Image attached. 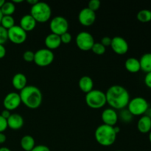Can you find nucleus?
Masks as SVG:
<instances>
[{"label": "nucleus", "mask_w": 151, "mask_h": 151, "mask_svg": "<svg viewBox=\"0 0 151 151\" xmlns=\"http://www.w3.org/2000/svg\"><path fill=\"white\" fill-rule=\"evenodd\" d=\"M106 103L114 110H122L128 106L130 94L125 87L119 85L111 86L106 92Z\"/></svg>", "instance_id": "f257e3e1"}, {"label": "nucleus", "mask_w": 151, "mask_h": 151, "mask_svg": "<svg viewBox=\"0 0 151 151\" xmlns=\"http://www.w3.org/2000/svg\"><path fill=\"white\" fill-rule=\"evenodd\" d=\"M22 103L29 109H37L41 106L43 100L42 93L35 86H27L19 94Z\"/></svg>", "instance_id": "f03ea898"}, {"label": "nucleus", "mask_w": 151, "mask_h": 151, "mask_svg": "<svg viewBox=\"0 0 151 151\" xmlns=\"http://www.w3.org/2000/svg\"><path fill=\"white\" fill-rule=\"evenodd\" d=\"M116 136L117 134L115 132L114 128L105 124L99 125L94 132L97 142L104 147L112 145L116 142Z\"/></svg>", "instance_id": "7ed1b4c3"}, {"label": "nucleus", "mask_w": 151, "mask_h": 151, "mask_svg": "<svg viewBox=\"0 0 151 151\" xmlns=\"http://www.w3.org/2000/svg\"><path fill=\"white\" fill-rule=\"evenodd\" d=\"M29 14L34 18L37 23H44L51 19L52 9L47 3L38 1L35 4L31 6Z\"/></svg>", "instance_id": "20e7f679"}, {"label": "nucleus", "mask_w": 151, "mask_h": 151, "mask_svg": "<svg viewBox=\"0 0 151 151\" xmlns=\"http://www.w3.org/2000/svg\"><path fill=\"white\" fill-rule=\"evenodd\" d=\"M86 103L92 109H100L106 104V93L98 89H93L86 94Z\"/></svg>", "instance_id": "39448f33"}, {"label": "nucleus", "mask_w": 151, "mask_h": 151, "mask_svg": "<svg viewBox=\"0 0 151 151\" xmlns=\"http://www.w3.org/2000/svg\"><path fill=\"white\" fill-rule=\"evenodd\" d=\"M127 107L133 116H143L150 106L148 102L144 97H137L130 100Z\"/></svg>", "instance_id": "423d86ee"}, {"label": "nucleus", "mask_w": 151, "mask_h": 151, "mask_svg": "<svg viewBox=\"0 0 151 151\" xmlns=\"http://www.w3.org/2000/svg\"><path fill=\"white\" fill-rule=\"evenodd\" d=\"M55 59L54 53L47 48L40 49L35 52L34 62L40 67H46L52 64Z\"/></svg>", "instance_id": "0eeeda50"}, {"label": "nucleus", "mask_w": 151, "mask_h": 151, "mask_svg": "<svg viewBox=\"0 0 151 151\" xmlns=\"http://www.w3.org/2000/svg\"><path fill=\"white\" fill-rule=\"evenodd\" d=\"M69 27V22L63 16H55V17L52 18L50 21V29L51 30V33H54L58 35H61L62 34L68 32Z\"/></svg>", "instance_id": "6e6552de"}, {"label": "nucleus", "mask_w": 151, "mask_h": 151, "mask_svg": "<svg viewBox=\"0 0 151 151\" xmlns=\"http://www.w3.org/2000/svg\"><path fill=\"white\" fill-rule=\"evenodd\" d=\"M77 47L82 51H89L94 44V38L90 32L82 31L76 36Z\"/></svg>", "instance_id": "1a4fd4ad"}, {"label": "nucleus", "mask_w": 151, "mask_h": 151, "mask_svg": "<svg viewBox=\"0 0 151 151\" xmlns=\"http://www.w3.org/2000/svg\"><path fill=\"white\" fill-rule=\"evenodd\" d=\"M27 32H25L19 25H15L10 29H7L8 40L13 44H22L26 41L27 38Z\"/></svg>", "instance_id": "9d476101"}, {"label": "nucleus", "mask_w": 151, "mask_h": 151, "mask_svg": "<svg viewBox=\"0 0 151 151\" xmlns=\"http://www.w3.org/2000/svg\"><path fill=\"white\" fill-rule=\"evenodd\" d=\"M22 103L21 97L19 94L14 92H10L4 97L3 100V106L4 109L10 111H14L19 107Z\"/></svg>", "instance_id": "9b49d317"}, {"label": "nucleus", "mask_w": 151, "mask_h": 151, "mask_svg": "<svg viewBox=\"0 0 151 151\" xmlns=\"http://www.w3.org/2000/svg\"><path fill=\"white\" fill-rule=\"evenodd\" d=\"M111 47L116 54L122 55L128 52L129 45L126 40L120 36H115L112 38Z\"/></svg>", "instance_id": "f8f14e48"}, {"label": "nucleus", "mask_w": 151, "mask_h": 151, "mask_svg": "<svg viewBox=\"0 0 151 151\" xmlns=\"http://www.w3.org/2000/svg\"><path fill=\"white\" fill-rule=\"evenodd\" d=\"M78 21L80 24L84 27H90L94 24L96 21V13L88 7L82 9L78 14Z\"/></svg>", "instance_id": "ddd939ff"}, {"label": "nucleus", "mask_w": 151, "mask_h": 151, "mask_svg": "<svg viewBox=\"0 0 151 151\" xmlns=\"http://www.w3.org/2000/svg\"><path fill=\"white\" fill-rule=\"evenodd\" d=\"M101 119L103 124L114 127L119 119V115L116 113V110L111 108H108L102 112Z\"/></svg>", "instance_id": "4468645a"}, {"label": "nucleus", "mask_w": 151, "mask_h": 151, "mask_svg": "<svg viewBox=\"0 0 151 151\" xmlns=\"http://www.w3.org/2000/svg\"><path fill=\"white\" fill-rule=\"evenodd\" d=\"M36 21L30 14H27L22 16L19 22V26L27 32L33 30L36 27Z\"/></svg>", "instance_id": "2eb2a0df"}, {"label": "nucleus", "mask_w": 151, "mask_h": 151, "mask_svg": "<svg viewBox=\"0 0 151 151\" xmlns=\"http://www.w3.org/2000/svg\"><path fill=\"white\" fill-rule=\"evenodd\" d=\"M7 127L13 131L21 129L24 125V119L19 114H11L10 117L7 119Z\"/></svg>", "instance_id": "dca6fc26"}, {"label": "nucleus", "mask_w": 151, "mask_h": 151, "mask_svg": "<svg viewBox=\"0 0 151 151\" xmlns=\"http://www.w3.org/2000/svg\"><path fill=\"white\" fill-rule=\"evenodd\" d=\"M44 44H45L47 49L50 50H54L60 47L61 45V41H60V35H55L54 33H50L47 35V36L44 40Z\"/></svg>", "instance_id": "f3484780"}, {"label": "nucleus", "mask_w": 151, "mask_h": 151, "mask_svg": "<svg viewBox=\"0 0 151 151\" xmlns=\"http://www.w3.org/2000/svg\"><path fill=\"white\" fill-rule=\"evenodd\" d=\"M78 86L83 92L87 94L94 89V81L91 77L85 75L80 78Z\"/></svg>", "instance_id": "a211bd4d"}, {"label": "nucleus", "mask_w": 151, "mask_h": 151, "mask_svg": "<svg viewBox=\"0 0 151 151\" xmlns=\"http://www.w3.org/2000/svg\"><path fill=\"white\" fill-rule=\"evenodd\" d=\"M27 78L22 73H16L12 79V85L16 90L22 91L27 86Z\"/></svg>", "instance_id": "6ab92c4d"}, {"label": "nucleus", "mask_w": 151, "mask_h": 151, "mask_svg": "<svg viewBox=\"0 0 151 151\" xmlns=\"http://www.w3.org/2000/svg\"><path fill=\"white\" fill-rule=\"evenodd\" d=\"M137 129L142 134H147L151 131V118L145 115L139 118L137 122Z\"/></svg>", "instance_id": "aec40b11"}, {"label": "nucleus", "mask_w": 151, "mask_h": 151, "mask_svg": "<svg viewBox=\"0 0 151 151\" xmlns=\"http://www.w3.org/2000/svg\"><path fill=\"white\" fill-rule=\"evenodd\" d=\"M125 67L128 72L137 73L141 70L139 60L136 58H128L125 62Z\"/></svg>", "instance_id": "412c9836"}, {"label": "nucleus", "mask_w": 151, "mask_h": 151, "mask_svg": "<svg viewBox=\"0 0 151 151\" xmlns=\"http://www.w3.org/2000/svg\"><path fill=\"white\" fill-rule=\"evenodd\" d=\"M141 70L146 74L151 72V52L145 53L139 59Z\"/></svg>", "instance_id": "4be33fe9"}, {"label": "nucleus", "mask_w": 151, "mask_h": 151, "mask_svg": "<svg viewBox=\"0 0 151 151\" xmlns=\"http://www.w3.org/2000/svg\"><path fill=\"white\" fill-rule=\"evenodd\" d=\"M20 145L24 151H31L35 146V139L30 135H25L21 139Z\"/></svg>", "instance_id": "5701e85b"}, {"label": "nucleus", "mask_w": 151, "mask_h": 151, "mask_svg": "<svg viewBox=\"0 0 151 151\" xmlns=\"http://www.w3.org/2000/svg\"><path fill=\"white\" fill-rule=\"evenodd\" d=\"M0 10L3 16H12L16 11V4L13 1H5Z\"/></svg>", "instance_id": "b1692460"}, {"label": "nucleus", "mask_w": 151, "mask_h": 151, "mask_svg": "<svg viewBox=\"0 0 151 151\" xmlns=\"http://www.w3.org/2000/svg\"><path fill=\"white\" fill-rule=\"evenodd\" d=\"M138 21L142 23H147L151 21V10L147 9H143L139 10L137 15Z\"/></svg>", "instance_id": "393cba45"}, {"label": "nucleus", "mask_w": 151, "mask_h": 151, "mask_svg": "<svg viewBox=\"0 0 151 151\" xmlns=\"http://www.w3.org/2000/svg\"><path fill=\"white\" fill-rule=\"evenodd\" d=\"M1 27L6 29H9L15 26V19L12 16H4L1 22Z\"/></svg>", "instance_id": "a878e982"}, {"label": "nucleus", "mask_w": 151, "mask_h": 151, "mask_svg": "<svg viewBox=\"0 0 151 151\" xmlns=\"http://www.w3.org/2000/svg\"><path fill=\"white\" fill-rule=\"evenodd\" d=\"M133 115L131 114V113L129 112V111L128 109H122L121 111V112L119 113V118H120V119L122 121H123L125 123H129L133 119Z\"/></svg>", "instance_id": "bb28decb"}, {"label": "nucleus", "mask_w": 151, "mask_h": 151, "mask_svg": "<svg viewBox=\"0 0 151 151\" xmlns=\"http://www.w3.org/2000/svg\"><path fill=\"white\" fill-rule=\"evenodd\" d=\"M91 50L95 55H102L105 54V52H106V47H105L101 43H94Z\"/></svg>", "instance_id": "cd10ccee"}, {"label": "nucleus", "mask_w": 151, "mask_h": 151, "mask_svg": "<svg viewBox=\"0 0 151 151\" xmlns=\"http://www.w3.org/2000/svg\"><path fill=\"white\" fill-rule=\"evenodd\" d=\"M7 40H8L7 29H4L3 27L0 25V44L4 45V44H5Z\"/></svg>", "instance_id": "c85d7f7f"}, {"label": "nucleus", "mask_w": 151, "mask_h": 151, "mask_svg": "<svg viewBox=\"0 0 151 151\" xmlns=\"http://www.w3.org/2000/svg\"><path fill=\"white\" fill-rule=\"evenodd\" d=\"M34 57H35V52L31 50H27L23 53V59L28 63L33 62Z\"/></svg>", "instance_id": "c756f323"}, {"label": "nucleus", "mask_w": 151, "mask_h": 151, "mask_svg": "<svg viewBox=\"0 0 151 151\" xmlns=\"http://www.w3.org/2000/svg\"><path fill=\"white\" fill-rule=\"evenodd\" d=\"M100 4H101V3L99 0H91L88 2L87 7L89 8L91 10H92V11L95 12L97 10H99V8L100 7Z\"/></svg>", "instance_id": "7c9ffc66"}, {"label": "nucleus", "mask_w": 151, "mask_h": 151, "mask_svg": "<svg viewBox=\"0 0 151 151\" xmlns=\"http://www.w3.org/2000/svg\"><path fill=\"white\" fill-rule=\"evenodd\" d=\"M60 38L62 44H69L72 40V35H71V33H69V32H65V33L62 34L61 35H60Z\"/></svg>", "instance_id": "2f4dec72"}, {"label": "nucleus", "mask_w": 151, "mask_h": 151, "mask_svg": "<svg viewBox=\"0 0 151 151\" xmlns=\"http://www.w3.org/2000/svg\"><path fill=\"white\" fill-rule=\"evenodd\" d=\"M7 128L8 127H7V119L3 118L0 115V133H4Z\"/></svg>", "instance_id": "473e14b6"}, {"label": "nucleus", "mask_w": 151, "mask_h": 151, "mask_svg": "<svg viewBox=\"0 0 151 151\" xmlns=\"http://www.w3.org/2000/svg\"><path fill=\"white\" fill-rule=\"evenodd\" d=\"M111 40H112V38H110V37L105 36L102 38L101 42L100 43H101V44H103L105 47H110L111 44Z\"/></svg>", "instance_id": "72a5a7b5"}, {"label": "nucleus", "mask_w": 151, "mask_h": 151, "mask_svg": "<svg viewBox=\"0 0 151 151\" xmlns=\"http://www.w3.org/2000/svg\"><path fill=\"white\" fill-rule=\"evenodd\" d=\"M31 151H50V149L44 145H35Z\"/></svg>", "instance_id": "f704fd0d"}, {"label": "nucleus", "mask_w": 151, "mask_h": 151, "mask_svg": "<svg viewBox=\"0 0 151 151\" xmlns=\"http://www.w3.org/2000/svg\"><path fill=\"white\" fill-rule=\"evenodd\" d=\"M144 82L145 84L146 85V86L151 89V72L146 74L145 77Z\"/></svg>", "instance_id": "c9c22d12"}, {"label": "nucleus", "mask_w": 151, "mask_h": 151, "mask_svg": "<svg viewBox=\"0 0 151 151\" xmlns=\"http://www.w3.org/2000/svg\"><path fill=\"white\" fill-rule=\"evenodd\" d=\"M0 115H1L3 118H4L5 119H7L9 117H10V115H11V113H10V111L7 110V109H4V110H3L2 111H1V114Z\"/></svg>", "instance_id": "e433bc0d"}, {"label": "nucleus", "mask_w": 151, "mask_h": 151, "mask_svg": "<svg viewBox=\"0 0 151 151\" xmlns=\"http://www.w3.org/2000/svg\"><path fill=\"white\" fill-rule=\"evenodd\" d=\"M6 55V49L4 45L0 44V59L3 58Z\"/></svg>", "instance_id": "4c0bfd02"}, {"label": "nucleus", "mask_w": 151, "mask_h": 151, "mask_svg": "<svg viewBox=\"0 0 151 151\" xmlns=\"http://www.w3.org/2000/svg\"><path fill=\"white\" fill-rule=\"evenodd\" d=\"M7 140V137L4 133H0V145L4 144Z\"/></svg>", "instance_id": "58836bf2"}, {"label": "nucleus", "mask_w": 151, "mask_h": 151, "mask_svg": "<svg viewBox=\"0 0 151 151\" xmlns=\"http://www.w3.org/2000/svg\"><path fill=\"white\" fill-rule=\"evenodd\" d=\"M144 115H145V116H148V117L151 118V108L150 107H149L148 109H147V111H146Z\"/></svg>", "instance_id": "ea45409f"}, {"label": "nucleus", "mask_w": 151, "mask_h": 151, "mask_svg": "<svg viewBox=\"0 0 151 151\" xmlns=\"http://www.w3.org/2000/svg\"><path fill=\"white\" fill-rule=\"evenodd\" d=\"M38 1H37V0H27V2L29 4H30L31 6H32V5H34V4H36Z\"/></svg>", "instance_id": "a19ab883"}, {"label": "nucleus", "mask_w": 151, "mask_h": 151, "mask_svg": "<svg viewBox=\"0 0 151 151\" xmlns=\"http://www.w3.org/2000/svg\"><path fill=\"white\" fill-rule=\"evenodd\" d=\"M0 151H11V150L9 149L8 147H0Z\"/></svg>", "instance_id": "79ce46f5"}, {"label": "nucleus", "mask_w": 151, "mask_h": 151, "mask_svg": "<svg viewBox=\"0 0 151 151\" xmlns=\"http://www.w3.org/2000/svg\"><path fill=\"white\" fill-rule=\"evenodd\" d=\"M114 131H115V132H116V134H117L118 133H119V131H120V128H119V127L114 126Z\"/></svg>", "instance_id": "37998d69"}, {"label": "nucleus", "mask_w": 151, "mask_h": 151, "mask_svg": "<svg viewBox=\"0 0 151 151\" xmlns=\"http://www.w3.org/2000/svg\"><path fill=\"white\" fill-rule=\"evenodd\" d=\"M13 1L14 4H16V3L17 4V3H22L23 1H22V0H13V1Z\"/></svg>", "instance_id": "c03bdc74"}, {"label": "nucleus", "mask_w": 151, "mask_h": 151, "mask_svg": "<svg viewBox=\"0 0 151 151\" xmlns=\"http://www.w3.org/2000/svg\"><path fill=\"white\" fill-rule=\"evenodd\" d=\"M4 2H5L4 0H0V9H1V7H2L3 4H4Z\"/></svg>", "instance_id": "a18cd8bd"}, {"label": "nucleus", "mask_w": 151, "mask_h": 151, "mask_svg": "<svg viewBox=\"0 0 151 151\" xmlns=\"http://www.w3.org/2000/svg\"><path fill=\"white\" fill-rule=\"evenodd\" d=\"M3 16H3L2 13H1V10H0V24H1V19H2Z\"/></svg>", "instance_id": "49530a36"}, {"label": "nucleus", "mask_w": 151, "mask_h": 151, "mask_svg": "<svg viewBox=\"0 0 151 151\" xmlns=\"http://www.w3.org/2000/svg\"><path fill=\"white\" fill-rule=\"evenodd\" d=\"M148 139H149V141H150V142L151 143V131H150V133H149Z\"/></svg>", "instance_id": "de8ad7c7"}, {"label": "nucleus", "mask_w": 151, "mask_h": 151, "mask_svg": "<svg viewBox=\"0 0 151 151\" xmlns=\"http://www.w3.org/2000/svg\"><path fill=\"white\" fill-rule=\"evenodd\" d=\"M116 151H122V150H116Z\"/></svg>", "instance_id": "09e8293b"}]
</instances>
